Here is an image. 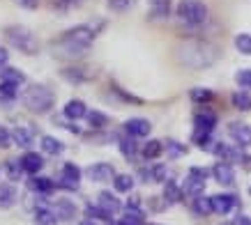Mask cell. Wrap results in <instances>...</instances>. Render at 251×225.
<instances>
[{
	"label": "cell",
	"instance_id": "obj_30",
	"mask_svg": "<svg viewBox=\"0 0 251 225\" xmlns=\"http://www.w3.org/2000/svg\"><path fill=\"white\" fill-rule=\"evenodd\" d=\"M113 188L118 191V193H129L131 188H134V177H131V175H125V173L115 175L113 177Z\"/></svg>",
	"mask_w": 251,
	"mask_h": 225
},
{
	"label": "cell",
	"instance_id": "obj_26",
	"mask_svg": "<svg viewBox=\"0 0 251 225\" xmlns=\"http://www.w3.org/2000/svg\"><path fill=\"white\" fill-rule=\"evenodd\" d=\"M191 209H194V214H198V216H210V214L214 211L212 198H207V195H198V198H194Z\"/></svg>",
	"mask_w": 251,
	"mask_h": 225
},
{
	"label": "cell",
	"instance_id": "obj_40",
	"mask_svg": "<svg viewBox=\"0 0 251 225\" xmlns=\"http://www.w3.org/2000/svg\"><path fill=\"white\" fill-rule=\"evenodd\" d=\"M168 180V168L164 163H157L150 168V181H166Z\"/></svg>",
	"mask_w": 251,
	"mask_h": 225
},
{
	"label": "cell",
	"instance_id": "obj_39",
	"mask_svg": "<svg viewBox=\"0 0 251 225\" xmlns=\"http://www.w3.org/2000/svg\"><path fill=\"white\" fill-rule=\"evenodd\" d=\"M85 0H51V7L58 9V12H69L74 7H81Z\"/></svg>",
	"mask_w": 251,
	"mask_h": 225
},
{
	"label": "cell",
	"instance_id": "obj_2",
	"mask_svg": "<svg viewBox=\"0 0 251 225\" xmlns=\"http://www.w3.org/2000/svg\"><path fill=\"white\" fill-rule=\"evenodd\" d=\"M177 60L182 62L184 67L203 69L210 67L217 60V51H214V46L205 44V42H189V44L177 48Z\"/></svg>",
	"mask_w": 251,
	"mask_h": 225
},
{
	"label": "cell",
	"instance_id": "obj_13",
	"mask_svg": "<svg viewBox=\"0 0 251 225\" xmlns=\"http://www.w3.org/2000/svg\"><path fill=\"white\" fill-rule=\"evenodd\" d=\"M217 127V115L212 111H201L194 115V131H207L212 134Z\"/></svg>",
	"mask_w": 251,
	"mask_h": 225
},
{
	"label": "cell",
	"instance_id": "obj_48",
	"mask_svg": "<svg viewBox=\"0 0 251 225\" xmlns=\"http://www.w3.org/2000/svg\"><path fill=\"white\" fill-rule=\"evenodd\" d=\"M21 7H28V9H32V7H37V0H16Z\"/></svg>",
	"mask_w": 251,
	"mask_h": 225
},
{
	"label": "cell",
	"instance_id": "obj_43",
	"mask_svg": "<svg viewBox=\"0 0 251 225\" xmlns=\"http://www.w3.org/2000/svg\"><path fill=\"white\" fill-rule=\"evenodd\" d=\"M134 5V0H108V7L113 12H127Z\"/></svg>",
	"mask_w": 251,
	"mask_h": 225
},
{
	"label": "cell",
	"instance_id": "obj_1",
	"mask_svg": "<svg viewBox=\"0 0 251 225\" xmlns=\"http://www.w3.org/2000/svg\"><path fill=\"white\" fill-rule=\"evenodd\" d=\"M97 28H95V23H83V25H76V28H72L67 30L65 35L60 37V42L55 44V55H65V58H81L88 53L90 48L92 39L97 37Z\"/></svg>",
	"mask_w": 251,
	"mask_h": 225
},
{
	"label": "cell",
	"instance_id": "obj_45",
	"mask_svg": "<svg viewBox=\"0 0 251 225\" xmlns=\"http://www.w3.org/2000/svg\"><path fill=\"white\" fill-rule=\"evenodd\" d=\"M187 175H194V177H198V180H205L207 181V177H210V170H207V168H201V165H191Z\"/></svg>",
	"mask_w": 251,
	"mask_h": 225
},
{
	"label": "cell",
	"instance_id": "obj_46",
	"mask_svg": "<svg viewBox=\"0 0 251 225\" xmlns=\"http://www.w3.org/2000/svg\"><path fill=\"white\" fill-rule=\"evenodd\" d=\"M230 223L233 225H251V216H247V214H237Z\"/></svg>",
	"mask_w": 251,
	"mask_h": 225
},
{
	"label": "cell",
	"instance_id": "obj_6",
	"mask_svg": "<svg viewBox=\"0 0 251 225\" xmlns=\"http://www.w3.org/2000/svg\"><path fill=\"white\" fill-rule=\"evenodd\" d=\"M78 181H81V168L76 163H65L60 170V181H55V184L67 191H76Z\"/></svg>",
	"mask_w": 251,
	"mask_h": 225
},
{
	"label": "cell",
	"instance_id": "obj_49",
	"mask_svg": "<svg viewBox=\"0 0 251 225\" xmlns=\"http://www.w3.org/2000/svg\"><path fill=\"white\" fill-rule=\"evenodd\" d=\"M224 225H233V223H224Z\"/></svg>",
	"mask_w": 251,
	"mask_h": 225
},
{
	"label": "cell",
	"instance_id": "obj_41",
	"mask_svg": "<svg viewBox=\"0 0 251 225\" xmlns=\"http://www.w3.org/2000/svg\"><path fill=\"white\" fill-rule=\"evenodd\" d=\"M189 97H191V101L203 104V101H210L214 94H212V90H205V88H194V90L189 92Z\"/></svg>",
	"mask_w": 251,
	"mask_h": 225
},
{
	"label": "cell",
	"instance_id": "obj_29",
	"mask_svg": "<svg viewBox=\"0 0 251 225\" xmlns=\"http://www.w3.org/2000/svg\"><path fill=\"white\" fill-rule=\"evenodd\" d=\"M150 14L154 19H166L171 14V0H150Z\"/></svg>",
	"mask_w": 251,
	"mask_h": 225
},
{
	"label": "cell",
	"instance_id": "obj_19",
	"mask_svg": "<svg viewBox=\"0 0 251 225\" xmlns=\"http://www.w3.org/2000/svg\"><path fill=\"white\" fill-rule=\"evenodd\" d=\"M182 191H184V195H189L191 200H194V198L205 193V180H198L194 175H187V180L182 184Z\"/></svg>",
	"mask_w": 251,
	"mask_h": 225
},
{
	"label": "cell",
	"instance_id": "obj_11",
	"mask_svg": "<svg viewBox=\"0 0 251 225\" xmlns=\"http://www.w3.org/2000/svg\"><path fill=\"white\" fill-rule=\"evenodd\" d=\"M228 134H230V138L235 140L240 147H249L251 145V127L249 124H242V122H233L228 127Z\"/></svg>",
	"mask_w": 251,
	"mask_h": 225
},
{
	"label": "cell",
	"instance_id": "obj_33",
	"mask_svg": "<svg viewBox=\"0 0 251 225\" xmlns=\"http://www.w3.org/2000/svg\"><path fill=\"white\" fill-rule=\"evenodd\" d=\"M5 173H7L9 181H19V180H21V173H23L21 158H19V161H16V158H9L7 163H5Z\"/></svg>",
	"mask_w": 251,
	"mask_h": 225
},
{
	"label": "cell",
	"instance_id": "obj_3",
	"mask_svg": "<svg viewBox=\"0 0 251 225\" xmlns=\"http://www.w3.org/2000/svg\"><path fill=\"white\" fill-rule=\"evenodd\" d=\"M21 101L28 111L44 115V112H49L53 108L55 97H53V92L49 90V88H44V85H30V88L21 94Z\"/></svg>",
	"mask_w": 251,
	"mask_h": 225
},
{
	"label": "cell",
	"instance_id": "obj_12",
	"mask_svg": "<svg viewBox=\"0 0 251 225\" xmlns=\"http://www.w3.org/2000/svg\"><path fill=\"white\" fill-rule=\"evenodd\" d=\"M12 140H14L16 147H23V150H28L32 145V140H35V129L30 127V124H19V127L12 131Z\"/></svg>",
	"mask_w": 251,
	"mask_h": 225
},
{
	"label": "cell",
	"instance_id": "obj_37",
	"mask_svg": "<svg viewBox=\"0 0 251 225\" xmlns=\"http://www.w3.org/2000/svg\"><path fill=\"white\" fill-rule=\"evenodd\" d=\"M88 122H90V127L92 129H104L108 124V117L104 115V112H99V111H88Z\"/></svg>",
	"mask_w": 251,
	"mask_h": 225
},
{
	"label": "cell",
	"instance_id": "obj_7",
	"mask_svg": "<svg viewBox=\"0 0 251 225\" xmlns=\"http://www.w3.org/2000/svg\"><path fill=\"white\" fill-rule=\"evenodd\" d=\"M212 177H214L217 184H221V186H233V184H235V170H233V163H228V161L214 163Z\"/></svg>",
	"mask_w": 251,
	"mask_h": 225
},
{
	"label": "cell",
	"instance_id": "obj_23",
	"mask_svg": "<svg viewBox=\"0 0 251 225\" xmlns=\"http://www.w3.org/2000/svg\"><path fill=\"white\" fill-rule=\"evenodd\" d=\"M35 223L37 225H58V216H55V211L51 209V204L35 209Z\"/></svg>",
	"mask_w": 251,
	"mask_h": 225
},
{
	"label": "cell",
	"instance_id": "obj_34",
	"mask_svg": "<svg viewBox=\"0 0 251 225\" xmlns=\"http://www.w3.org/2000/svg\"><path fill=\"white\" fill-rule=\"evenodd\" d=\"M230 99H233V106H235L237 111H242V112L251 111V97H249V94H247L244 90H237Z\"/></svg>",
	"mask_w": 251,
	"mask_h": 225
},
{
	"label": "cell",
	"instance_id": "obj_31",
	"mask_svg": "<svg viewBox=\"0 0 251 225\" xmlns=\"http://www.w3.org/2000/svg\"><path fill=\"white\" fill-rule=\"evenodd\" d=\"M0 81L21 85V83H25V76H23L19 69H14V67H2V69H0Z\"/></svg>",
	"mask_w": 251,
	"mask_h": 225
},
{
	"label": "cell",
	"instance_id": "obj_24",
	"mask_svg": "<svg viewBox=\"0 0 251 225\" xmlns=\"http://www.w3.org/2000/svg\"><path fill=\"white\" fill-rule=\"evenodd\" d=\"M62 78L69 83H85V81H90L92 74L88 71V69H78V67H69V69H62L60 71Z\"/></svg>",
	"mask_w": 251,
	"mask_h": 225
},
{
	"label": "cell",
	"instance_id": "obj_22",
	"mask_svg": "<svg viewBox=\"0 0 251 225\" xmlns=\"http://www.w3.org/2000/svg\"><path fill=\"white\" fill-rule=\"evenodd\" d=\"M118 147H120V152H122V157L125 158H136V154H138V145H136V138L134 135H125V138H120L118 140Z\"/></svg>",
	"mask_w": 251,
	"mask_h": 225
},
{
	"label": "cell",
	"instance_id": "obj_15",
	"mask_svg": "<svg viewBox=\"0 0 251 225\" xmlns=\"http://www.w3.org/2000/svg\"><path fill=\"white\" fill-rule=\"evenodd\" d=\"M21 165H23V173L28 175H37L42 168H44V157L39 152H25L21 157Z\"/></svg>",
	"mask_w": 251,
	"mask_h": 225
},
{
	"label": "cell",
	"instance_id": "obj_20",
	"mask_svg": "<svg viewBox=\"0 0 251 225\" xmlns=\"http://www.w3.org/2000/svg\"><path fill=\"white\" fill-rule=\"evenodd\" d=\"M182 186L177 184L175 180H166L164 181V200H166V204H175V202H180L182 200Z\"/></svg>",
	"mask_w": 251,
	"mask_h": 225
},
{
	"label": "cell",
	"instance_id": "obj_17",
	"mask_svg": "<svg viewBox=\"0 0 251 225\" xmlns=\"http://www.w3.org/2000/svg\"><path fill=\"white\" fill-rule=\"evenodd\" d=\"M62 112H65V117L67 120H83L85 115H88V106H85V101H81V99H69L67 104H65V108H62Z\"/></svg>",
	"mask_w": 251,
	"mask_h": 225
},
{
	"label": "cell",
	"instance_id": "obj_35",
	"mask_svg": "<svg viewBox=\"0 0 251 225\" xmlns=\"http://www.w3.org/2000/svg\"><path fill=\"white\" fill-rule=\"evenodd\" d=\"M122 225H145L143 223V211L141 209H129L127 207V211H125V216L120 218Z\"/></svg>",
	"mask_w": 251,
	"mask_h": 225
},
{
	"label": "cell",
	"instance_id": "obj_14",
	"mask_svg": "<svg viewBox=\"0 0 251 225\" xmlns=\"http://www.w3.org/2000/svg\"><path fill=\"white\" fill-rule=\"evenodd\" d=\"M51 209L55 211L58 221H74V218H76V204L72 202V200H65V198L55 200V202L51 204Z\"/></svg>",
	"mask_w": 251,
	"mask_h": 225
},
{
	"label": "cell",
	"instance_id": "obj_21",
	"mask_svg": "<svg viewBox=\"0 0 251 225\" xmlns=\"http://www.w3.org/2000/svg\"><path fill=\"white\" fill-rule=\"evenodd\" d=\"M19 195H16V188L12 184H0V209H9L14 207Z\"/></svg>",
	"mask_w": 251,
	"mask_h": 225
},
{
	"label": "cell",
	"instance_id": "obj_36",
	"mask_svg": "<svg viewBox=\"0 0 251 225\" xmlns=\"http://www.w3.org/2000/svg\"><path fill=\"white\" fill-rule=\"evenodd\" d=\"M235 48L242 55H251V35L249 32H240L235 37Z\"/></svg>",
	"mask_w": 251,
	"mask_h": 225
},
{
	"label": "cell",
	"instance_id": "obj_5",
	"mask_svg": "<svg viewBox=\"0 0 251 225\" xmlns=\"http://www.w3.org/2000/svg\"><path fill=\"white\" fill-rule=\"evenodd\" d=\"M177 16L187 25H201L207 21V5L203 0H180L177 2Z\"/></svg>",
	"mask_w": 251,
	"mask_h": 225
},
{
	"label": "cell",
	"instance_id": "obj_50",
	"mask_svg": "<svg viewBox=\"0 0 251 225\" xmlns=\"http://www.w3.org/2000/svg\"><path fill=\"white\" fill-rule=\"evenodd\" d=\"M150 225H159V223H150Z\"/></svg>",
	"mask_w": 251,
	"mask_h": 225
},
{
	"label": "cell",
	"instance_id": "obj_27",
	"mask_svg": "<svg viewBox=\"0 0 251 225\" xmlns=\"http://www.w3.org/2000/svg\"><path fill=\"white\" fill-rule=\"evenodd\" d=\"M19 97V85L0 81V104H12Z\"/></svg>",
	"mask_w": 251,
	"mask_h": 225
},
{
	"label": "cell",
	"instance_id": "obj_18",
	"mask_svg": "<svg viewBox=\"0 0 251 225\" xmlns=\"http://www.w3.org/2000/svg\"><path fill=\"white\" fill-rule=\"evenodd\" d=\"M97 204L104 207L108 214H118V211L122 209V202L118 200V195L111 193V191H101V193L97 195Z\"/></svg>",
	"mask_w": 251,
	"mask_h": 225
},
{
	"label": "cell",
	"instance_id": "obj_16",
	"mask_svg": "<svg viewBox=\"0 0 251 225\" xmlns=\"http://www.w3.org/2000/svg\"><path fill=\"white\" fill-rule=\"evenodd\" d=\"M25 186H28V191H32V193H37V195H49L58 184L53 180H49V177H35L32 175L30 180L25 181Z\"/></svg>",
	"mask_w": 251,
	"mask_h": 225
},
{
	"label": "cell",
	"instance_id": "obj_9",
	"mask_svg": "<svg viewBox=\"0 0 251 225\" xmlns=\"http://www.w3.org/2000/svg\"><path fill=\"white\" fill-rule=\"evenodd\" d=\"M240 200H237L235 195H228V193H219V195H212V207H214V214H219V216H226L230 211L235 209Z\"/></svg>",
	"mask_w": 251,
	"mask_h": 225
},
{
	"label": "cell",
	"instance_id": "obj_25",
	"mask_svg": "<svg viewBox=\"0 0 251 225\" xmlns=\"http://www.w3.org/2000/svg\"><path fill=\"white\" fill-rule=\"evenodd\" d=\"M42 152L44 154H51V157H58V154H62L65 152V145L58 140V138H53V135H42Z\"/></svg>",
	"mask_w": 251,
	"mask_h": 225
},
{
	"label": "cell",
	"instance_id": "obj_28",
	"mask_svg": "<svg viewBox=\"0 0 251 225\" xmlns=\"http://www.w3.org/2000/svg\"><path fill=\"white\" fill-rule=\"evenodd\" d=\"M161 152H164V145H161L159 140H148L145 145H141V157L148 158V161L161 157Z\"/></svg>",
	"mask_w": 251,
	"mask_h": 225
},
{
	"label": "cell",
	"instance_id": "obj_42",
	"mask_svg": "<svg viewBox=\"0 0 251 225\" xmlns=\"http://www.w3.org/2000/svg\"><path fill=\"white\" fill-rule=\"evenodd\" d=\"M235 83L242 90H249L251 88V69H240L235 74Z\"/></svg>",
	"mask_w": 251,
	"mask_h": 225
},
{
	"label": "cell",
	"instance_id": "obj_10",
	"mask_svg": "<svg viewBox=\"0 0 251 225\" xmlns=\"http://www.w3.org/2000/svg\"><path fill=\"white\" fill-rule=\"evenodd\" d=\"M125 131L134 138H145V135H150L152 131V124L145 120V117H131V120L125 122Z\"/></svg>",
	"mask_w": 251,
	"mask_h": 225
},
{
	"label": "cell",
	"instance_id": "obj_51",
	"mask_svg": "<svg viewBox=\"0 0 251 225\" xmlns=\"http://www.w3.org/2000/svg\"><path fill=\"white\" fill-rule=\"evenodd\" d=\"M249 193H251V188H249Z\"/></svg>",
	"mask_w": 251,
	"mask_h": 225
},
{
	"label": "cell",
	"instance_id": "obj_47",
	"mask_svg": "<svg viewBox=\"0 0 251 225\" xmlns=\"http://www.w3.org/2000/svg\"><path fill=\"white\" fill-rule=\"evenodd\" d=\"M7 60H9V53L5 48H0V69L7 67Z\"/></svg>",
	"mask_w": 251,
	"mask_h": 225
},
{
	"label": "cell",
	"instance_id": "obj_32",
	"mask_svg": "<svg viewBox=\"0 0 251 225\" xmlns=\"http://www.w3.org/2000/svg\"><path fill=\"white\" fill-rule=\"evenodd\" d=\"M85 218H99V221H104V223H108V221H113V214H108L104 207H99V204H88L85 207Z\"/></svg>",
	"mask_w": 251,
	"mask_h": 225
},
{
	"label": "cell",
	"instance_id": "obj_44",
	"mask_svg": "<svg viewBox=\"0 0 251 225\" xmlns=\"http://www.w3.org/2000/svg\"><path fill=\"white\" fill-rule=\"evenodd\" d=\"M12 145H14V140H12V131L0 124V147L5 150V147H12Z\"/></svg>",
	"mask_w": 251,
	"mask_h": 225
},
{
	"label": "cell",
	"instance_id": "obj_38",
	"mask_svg": "<svg viewBox=\"0 0 251 225\" xmlns=\"http://www.w3.org/2000/svg\"><path fill=\"white\" fill-rule=\"evenodd\" d=\"M164 150L168 152V157L171 158H180L187 154V147H184L182 143H177V140H168L166 145H164Z\"/></svg>",
	"mask_w": 251,
	"mask_h": 225
},
{
	"label": "cell",
	"instance_id": "obj_8",
	"mask_svg": "<svg viewBox=\"0 0 251 225\" xmlns=\"http://www.w3.org/2000/svg\"><path fill=\"white\" fill-rule=\"evenodd\" d=\"M115 170L111 163H92L90 168H88V177H90L92 181H97V184H104V181H113L115 177Z\"/></svg>",
	"mask_w": 251,
	"mask_h": 225
},
{
	"label": "cell",
	"instance_id": "obj_4",
	"mask_svg": "<svg viewBox=\"0 0 251 225\" xmlns=\"http://www.w3.org/2000/svg\"><path fill=\"white\" fill-rule=\"evenodd\" d=\"M5 35H7L9 44L14 46L16 51L25 53V55H35V53L39 51L37 37H35L28 28H21V25H9L7 30H5Z\"/></svg>",
	"mask_w": 251,
	"mask_h": 225
}]
</instances>
